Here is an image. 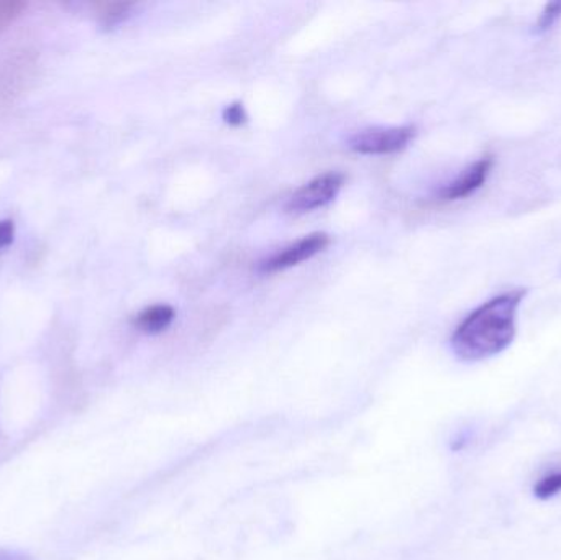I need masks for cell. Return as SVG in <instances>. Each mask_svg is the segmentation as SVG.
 I'll use <instances>...</instances> for the list:
<instances>
[{
	"label": "cell",
	"mask_w": 561,
	"mask_h": 560,
	"mask_svg": "<svg viewBox=\"0 0 561 560\" xmlns=\"http://www.w3.org/2000/svg\"><path fill=\"white\" fill-rule=\"evenodd\" d=\"M535 497L540 500H550L561 494V472H553L547 477L540 478L534 488Z\"/></svg>",
	"instance_id": "11"
},
{
	"label": "cell",
	"mask_w": 561,
	"mask_h": 560,
	"mask_svg": "<svg viewBox=\"0 0 561 560\" xmlns=\"http://www.w3.org/2000/svg\"><path fill=\"white\" fill-rule=\"evenodd\" d=\"M415 137L414 127L368 129L346 141L350 150L359 155H392L404 150Z\"/></svg>",
	"instance_id": "3"
},
{
	"label": "cell",
	"mask_w": 561,
	"mask_h": 560,
	"mask_svg": "<svg viewBox=\"0 0 561 560\" xmlns=\"http://www.w3.org/2000/svg\"><path fill=\"white\" fill-rule=\"evenodd\" d=\"M27 4L21 0H0V32L14 24L24 14Z\"/></svg>",
	"instance_id": "10"
},
{
	"label": "cell",
	"mask_w": 561,
	"mask_h": 560,
	"mask_svg": "<svg viewBox=\"0 0 561 560\" xmlns=\"http://www.w3.org/2000/svg\"><path fill=\"white\" fill-rule=\"evenodd\" d=\"M15 226L12 220H0V248L9 247L14 242Z\"/></svg>",
	"instance_id": "13"
},
{
	"label": "cell",
	"mask_w": 561,
	"mask_h": 560,
	"mask_svg": "<svg viewBox=\"0 0 561 560\" xmlns=\"http://www.w3.org/2000/svg\"><path fill=\"white\" fill-rule=\"evenodd\" d=\"M527 290L498 294L476 307L453 332V352L460 361L481 362L502 354L517 333V313Z\"/></svg>",
	"instance_id": "1"
},
{
	"label": "cell",
	"mask_w": 561,
	"mask_h": 560,
	"mask_svg": "<svg viewBox=\"0 0 561 560\" xmlns=\"http://www.w3.org/2000/svg\"><path fill=\"white\" fill-rule=\"evenodd\" d=\"M492 168H495V158L492 157H485L476 161L472 167L466 168L455 181L447 184V186L440 191V199L459 200L472 196V194H475L476 191L485 186Z\"/></svg>",
	"instance_id": "6"
},
{
	"label": "cell",
	"mask_w": 561,
	"mask_h": 560,
	"mask_svg": "<svg viewBox=\"0 0 561 560\" xmlns=\"http://www.w3.org/2000/svg\"><path fill=\"white\" fill-rule=\"evenodd\" d=\"M345 183L340 173H326L314 178L288 199L286 210L291 214H306L326 207L336 199Z\"/></svg>",
	"instance_id": "4"
},
{
	"label": "cell",
	"mask_w": 561,
	"mask_h": 560,
	"mask_svg": "<svg viewBox=\"0 0 561 560\" xmlns=\"http://www.w3.org/2000/svg\"><path fill=\"white\" fill-rule=\"evenodd\" d=\"M561 19V2H550V4L545 5L544 11H541L540 17L535 22V34L541 35L550 32L554 25L560 22Z\"/></svg>",
	"instance_id": "9"
},
{
	"label": "cell",
	"mask_w": 561,
	"mask_h": 560,
	"mask_svg": "<svg viewBox=\"0 0 561 560\" xmlns=\"http://www.w3.org/2000/svg\"><path fill=\"white\" fill-rule=\"evenodd\" d=\"M0 560H31V557L11 550H0Z\"/></svg>",
	"instance_id": "14"
},
{
	"label": "cell",
	"mask_w": 561,
	"mask_h": 560,
	"mask_svg": "<svg viewBox=\"0 0 561 560\" xmlns=\"http://www.w3.org/2000/svg\"><path fill=\"white\" fill-rule=\"evenodd\" d=\"M223 121L227 124L232 125V127H242L243 124H246L248 121V115H246L245 107L243 104L235 102L232 106L227 107L223 110Z\"/></svg>",
	"instance_id": "12"
},
{
	"label": "cell",
	"mask_w": 561,
	"mask_h": 560,
	"mask_svg": "<svg viewBox=\"0 0 561 560\" xmlns=\"http://www.w3.org/2000/svg\"><path fill=\"white\" fill-rule=\"evenodd\" d=\"M37 51H14L0 68V104L11 106L34 83L37 76Z\"/></svg>",
	"instance_id": "2"
},
{
	"label": "cell",
	"mask_w": 561,
	"mask_h": 560,
	"mask_svg": "<svg viewBox=\"0 0 561 560\" xmlns=\"http://www.w3.org/2000/svg\"><path fill=\"white\" fill-rule=\"evenodd\" d=\"M329 244V235L322 234V232L307 235V238L297 241L296 244L279 251L278 254L271 255L266 260L259 261L258 271L263 275H271L297 267L303 261L310 260L320 252L326 251Z\"/></svg>",
	"instance_id": "5"
},
{
	"label": "cell",
	"mask_w": 561,
	"mask_h": 560,
	"mask_svg": "<svg viewBox=\"0 0 561 560\" xmlns=\"http://www.w3.org/2000/svg\"><path fill=\"white\" fill-rule=\"evenodd\" d=\"M94 9H96L97 17L103 25H115L129 17L133 4H129V2H99V4L94 5Z\"/></svg>",
	"instance_id": "8"
},
{
	"label": "cell",
	"mask_w": 561,
	"mask_h": 560,
	"mask_svg": "<svg viewBox=\"0 0 561 560\" xmlns=\"http://www.w3.org/2000/svg\"><path fill=\"white\" fill-rule=\"evenodd\" d=\"M174 317H176V311L173 307L168 304H155L135 317V326L142 332L160 333L173 324Z\"/></svg>",
	"instance_id": "7"
}]
</instances>
